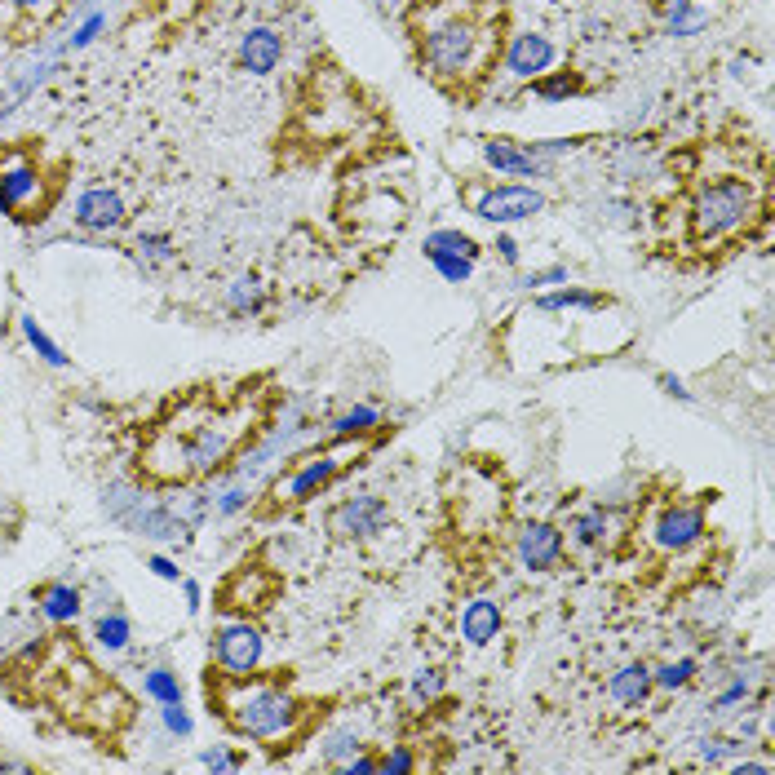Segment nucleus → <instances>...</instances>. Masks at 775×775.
Returning a JSON list of instances; mask_svg holds the SVG:
<instances>
[{"mask_svg": "<svg viewBox=\"0 0 775 775\" xmlns=\"http://www.w3.org/2000/svg\"><path fill=\"white\" fill-rule=\"evenodd\" d=\"M386 527V501L372 492L346 496L333 514H328V532L341 536V541H364V536L381 532Z\"/></svg>", "mask_w": 775, "mask_h": 775, "instance_id": "423d86ee", "label": "nucleus"}, {"mask_svg": "<svg viewBox=\"0 0 775 775\" xmlns=\"http://www.w3.org/2000/svg\"><path fill=\"white\" fill-rule=\"evenodd\" d=\"M23 337H27V346L36 350V355L45 359L49 368H67V355H62V346H58V341L45 333V328L36 324V315H23Z\"/></svg>", "mask_w": 775, "mask_h": 775, "instance_id": "393cba45", "label": "nucleus"}, {"mask_svg": "<svg viewBox=\"0 0 775 775\" xmlns=\"http://www.w3.org/2000/svg\"><path fill=\"white\" fill-rule=\"evenodd\" d=\"M142 691L155 700V705H178L182 700V682L173 669H164V665H155L147 669V678H142Z\"/></svg>", "mask_w": 775, "mask_h": 775, "instance_id": "b1692460", "label": "nucleus"}, {"mask_svg": "<svg viewBox=\"0 0 775 775\" xmlns=\"http://www.w3.org/2000/svg\"><path fill=\"white\" fill-rule=\"evenodd\" d=\"M691 674H696V660L691 656H678V660H665L660 669H651V687H665V691H678L687 687Z\"/></svg>", "mask_w": 775, "mask_h": 775, "instance_id": "c85d7f7f", "label": "nucleus"}, {"mask_svg": "<svg viewBox=\"0 0 775 775\" xmlns=\"http://www.w3.org/2000/svg\"><path fill=\"white\" fill-rule=\"evenodd\" d=\"M496 248H501L505 262H519V244H514V235H496Z\"/></svg>", "mask_w": 775, "mask_h": 775, "instance_id": "a18cd8bd", "label": "nucleus"}, {"mask_svg": "<svg viewBox=\"0 0 775 775\" xmlns=\"http://www.w3.org/2000/svg\"><path fill=\"white\" fill-rule=\"evenodd\" d=\"M434 262V271H439L448 284H465V279L474 275V262L470 257H452V253H426Z\"/></svg>", "mask_w": 775, "mask_h": 775, "instance_id": "7c9ffc66", "label": "nucleus"}, {"mask_svg": "<svg viewBox=\"0 0 775 775\" xmlns=\"http://www.w3.org/2000/svg\"><path fill=\"white\" fill-rule=\"evenodd\" d=\"M705 536V514L696 505H674V510L660 514L656 523V545L660 550H687Z\"/></svg>", "mask_w": 775, "mask_h": 775, "instance_id": "9b49d317", "label": "nucleus"}, {"mask_svg": "<svg viewBox=\"0 0 775 775\" xmlns=\"http://www.w3.org/2000/svg\"><path fill=\"white\" fill-rule=\"evenodd\" d=\"M377 426H381V412L372 408V403H355V408H346L333 421V434H337V439H350V434H368Z\"/></svg>", "mask_w": 775, "mask_h": 775, "instance_id": "a878e982", "label": "nucleus"}, {"mask_svg": "<svg viewBox=\"0 0 775 775\" xmlns=\"http://www.w3.org/2000/svg\"><path fill=\"white\" fill-rule=\"evenodd\" d=\"M337 771H341V775H377V762H372V758H359V753H350L346 762H337Z\"/></svg>", "mask_w": 775, "mask_h": 775, "instance_id": "ea45409f", "label": "nucleus"}, {"mask_svg": "<svg viewBox=\"0 0 775 775\" xmlns=\"http://www.w3.org/2000/svg\"><path fill=\"white\" fill-rule=\"evenodd\" d=\"M244 501H248V496H244L240 488H231V492L217 496V510H222V514H235V510H244Z\"/></svg>", "mask_w": 775, "mask_h": 775, "instance_id": "37998d69", "label": "nucleus"}, {"mask_svg": "<svg viewBox=\"0 0 775 775\" xmlns=\"http://www.w3.org/2000/svg\"><path fill=\"white\" fill-rule=\"evenodd\" d=\"M0 771H9V775H23V771H31L27 762H0Z\"/></svg>", "mask_w": 775, "mask_h": 775, "instance_id": "de8ad7c7", "label": "nucleus"}, {"mask_svg": "<svg viewBox=\"0 0 775 775\" xmlns=\"http://www.w3.org/2000/svg\"><path fill=\"white\" fill-rule=\"evenodd\" d=\"M160 722H164V731L178 736V740H186V736H191V727H195L191 713L182 709V700H178V705H160Z\"/></svg>", "mask_w": 775, "mask_h": 775, "instance_id": "2f4dec72", "label": "nucleus"}, {"mask_svg": "<svg viewBox=\"0 0 775 775\" xmlns=\"http://www.w3.org/2000/svg\"><path fill=\"white\" fill-rule=\"evenodd\" d=\"M213 660L226 669L231 678H244L262 665V634L248 620H231L213 634Z\"/></svg>", "mask_w": 775, "mask_h": 775, "instance_id": "39448f33", "label": "nucleus"}, {"mask_svg": "<svg viewBox=\"0 0 775 775\" xmlns=\"http://www.w3.org/2000/svg\"><path fill=\"white\" fill-rule=\"evenodd\" d=\"M14 5H23V9H40V5H49V0H14Z\"/></svg>", "mask_w": 775, "mask_h": 775, "instance_id": "09e8293b", "label": "nucleus"}, {"mask_svg": "<svg viewBox=\"0 0 775 775\" xmlns=\"http://www.w3.org/2000/svg\"><path fill=\"white\" fill-rule=\"evenodd\" d=\"M519 558L527 572H550L563 558V532L554 523H527L519 536Z\"/></svg>", "mask_w": 775, "mask_h": 775, "instance_id": "1a4fd4ad", "label": "nucleus"}, {"mask_svg": "<svg viewBox=\"0 0 775 775\" xmlns=\"http://www.w3.org/2000/svg\"><path fill=\"white\" fill-rule=\"evenodd\" d=\"M226 448H231V430L204 426V430H195L191 448H186V461H191V465H213V461L226 457Z\"/></svg>", "mask_w": 775, "mask_h": 775, "instance_id": "6ab92c4d", "label": "nucleus"}, {"mask_svg": "<svg viewBox=\"0 0 775 775\" xmlns=\"http://www.w3.org/2000/svg\"><path fill=\"white\" fill-rule=\"evenodd\" d=\"M527 288H550V284H567V266H545V271H532L523 279Z\"/></svg>", "mask_w": 775, "mask_h": 775, "instance_id": "c9c22d12", "label": "nucleus"}, {"mask_svg": "<svg viewBox=\"0 0 775 775\" xmlns=\"http://www.w3.org/2000/svg\"><path fill=\"white\" fill-rule=\"evenodd\" d=\"M483 160L492 164L501 178H541L545 164L536 155H527L523 142H510V138H483Z\"/></svg>", "mask_w": 775, "mask_h": 775, "instance_id": "9d476101", "label": "nucleus"}, {"mask_svg": "<svg viewBox=\"0 0 775 775\" xmlns=\"http://www.w3.org/2000/svg\"><path fill=\"white\" fill-rule=\"evenodd\" d=\"M408 771H417V758H412V749H403V744L377 762V775H408Z\"/></svg>", "mask_w": 775, "mask_h": 775, "instance_id": "473e14b6", "label": "nucleus"}, {"mask_svg": "<svg viewBox=\"0 0 775 775\" xmlns=\"http://www.w3.org/2000/svg\"><path fill=\"white\" fill-rule=\"evenodd\" d=\"M36 191H40V173L31 169L27 160H5L0 164V209L5 213L23 209Z\"/></svg>", "mask_w": 775, "mask_h": 775, "instance_id": "4468645a", "label": "nucleus"}, {"mask_svg": "<svg viewBox=\"0 0 775 775\" xmlns=\"http://www.w3.org/2000/svg\"><path fill=\"white\" fill-rule=\"evenodd\" d=\"M753 217V186L740 178H718L700 186L696 209H691V231L696 240H722V235L740 231Z\"/></svg>", "mask_w": 775, "mask_h": 775, "instance_id": "f03ea898", "label": "nucleus"}, {"mask_svg": "<svg viewBox=\"0 0 775 775\" xmlns=\"http://www.w3.org/2000/svg\"><path fill=\"white\" fill-rule=\"evenodd\" d=\"M279 58H284V40H279V31L271 27H248L244 40H240V62L253 76H271L279 67Z\"/></svg>", "mask_w": 775, "mask_h": 775, "instance_id": "f8f14e48", "label": "nucleus"}, {"mask_svg": "<svg viewBox=\"0 0 775 775\" xmlns=\"http://www.w3.org/2000/svg\"><path fill=\"white\" fill-rule=\"evenodd\" d=\"M492 58V14H474L461 0H443L421 27V67L439 80L479 76Z\"/></svg>", "mask_w": 775, "mask_h": 775, "instance_id": "f257e3e1", "label": "nucleus"}, {"mask_svg": "<svg viewBox=\"0 0 775 775\" xmlns=\"http://www.w3.org/2000/svg\"><path fill=\"white\" fill-rule=\"evenodd\" d=\"M200 767H209V771H235V767H240V758H231L226 749H209L200 758Z\"/></svg>", "mask_w": 775, "mask_h": 775, "instance_id": "4c0bfd02", "label": "nucleus"}, {"mask_svg": "<svg viewBox=\"0 0 775 775\" xmlns=\"http://www.w3.org/2000/svg\"><path fill=\"white\" fill-rule=\"evenodd\" d=\"M333 474H337V457H328V452H324V457L306 461L302 470L284 483V496H288V501H310L315 492H324L328 483H333Z\"/></svg>", "mask_w": 775, "mask_h": 775, "instance_id": "dca6fc26", "label": "nucleus"}, {"mask_svg": "<svg viewBox=\"0 0 775 775\" xmlns=\"http://www.w3.org/2000/svg\"><path fill=\"white\" fill-rule=\"evenodd\" d=\"M744 696H749V682H731V687L722 691L718 700H713V709H731V705H740Z\"/></svg>", "mask_w": 775, "mask_h": 775, "instance_id": "79ce46f5", "label": "nucleus"}, {"mask_svg": "<svg viewBox=\"0 0 775 775\" xmlns=\"http://www.w3.org/2000/svg\"><path fill=\"white\" fill-rule=\"evenodd\" d=\"M426 253H452V257H470V262H474V257H479V244H474V235L443 226V231L426 235Z\"/></svg>", "mask_w": 775, "mask_h": 775, "instance_id": "4be33fe9", "label": "nucleus"}, {"mask_svg": "<svg viewBox=\"0 0 775 775\" xmlns=\"http://www.w3.org/2000/svg\"><path fill=\"white\" fill-rule=\"evenodd\" d=\"M554 62H558L554 40L532 36V31L514 36V40H510V49H505V71H510V76H519V80H536V76H545V71H550Z\"/></svg>", "mask_w": 775, "mask_h": 775, "instance_id": "6e6552de", "label": "nucleus"}, {"mask_svg": "<svg viewBox=\"0 0 775 775\" xmlns=\"http://www.w3.org/2000/svg\"><path fill=\"white\" fill-rule=\"evenodd\" d=\"M40 616L54 620V625H71L80 616V589L67 581H54L40 589Z\"/></svg>", "mask_w": 775, "mask_h": 775, "instance_id": "f3484780", "label": "nucleus"}, {"mask_svg": "<svg viewBox=\"0 0 775 775\" xmlns=\"http://www.w3.org/2000/svg\"><path fill=\"white\" fill-rule=\"evenodd\" d=\"M736 775H767V762H736Z\"/></svg>", "mask_w": 775, "mask_h": 775, "instance_id": "49530a36", "label": "nucleus"}, {"mask_svg": "<svg viewBox=\"0 0 775 775\" xmlns=\"http://www.w3.org/2000/svg\"><path fill=\"white\" fill-rule=\"evenodd\" d=\"M412 696L426 700V705H430V700H439L443 696V674H434V669H421V674L412 678Z\"/></svg>", "mask_w": 775, "mask_h": 775, "instance_id": "72a5a7b5", "label": "nucleus"}, {"mask_svg": "<svg viewBox=\"0 0 775 775\" xmlns=\"http://www.w3.org/2000/svg\"><path fill=\"white\" fill-rule=\"evenodd\" d=\"M147 567H151L155 576H160V581H182L178 563H173V558H164V554H151V558H147Z\"/></svg>", "mask_w": 775, "mask_h": 775, "instance_id": "58836bf2", "label": "nucleus"}, {"mask_svg": "<svg viewBox=\"0 0 775 775\" xmlns=\"http://www.w3.org/2000/svg\"><path fill=\"white\" fill-rule=\"evenodd\" d=\"M76 226L80 231H98V235H107V231H120L124 226V200H120V191H111V186H89V191H80V200H76Z\"/></svg>", "mask_w": 775, "mask_h": 775, "instance_id": "0eeeda50", "label": "nucleus"}, {"mask_svg": "<svg viewBox=\"0 0 775 775\" xmlns=\"http://www.w3.org/2000/svg\"><path fill=\"white\" fill-rule=\"evenodd\" d=\"M660 390H665V395H674L678 403H691V390L682 386V377H674V372H660Z\"/></svg>", "mask_w": 775, "mask_h": 775, "instance_id": "a19ab883", "label": "nucleus"}, {"mask_svg": "<svg viewBox=\"0 0 775 775\" xmlns=\"http://www.w3.org/2000/svg\"><path fill=\"white\" fill-rule=\"evenodd\" d=\"M696 5H705V0H696Z\"/></svg>", "mask_w": 775, "mask_h": 775, "instance_id": "8fccbe9b", "label": "nucleus"}, {"mask_svg": "<svg viewBox=\"0 0 775 775\" xmlns=\"http://www.w3.org/2000/svg\"><path fill=\"white\" fill-rule=\"evenodd\" d=\"M266 302V293H262V284H257L253 275H240L231 288H226V306L235 310V315H257Z\"/></svg>", "mask_w": 775, "mask_h": 775, "instance_id": "bb28decb", "label": "nucleus"}, {"mask_svg": "<svg viewBox=\"0 0 775 775\" xmlns=\"http://www.w3.org/2000/svg\"><path fill=\"white\" fill-rule=\"evenodd\" d=\"M182 594H186V612H200L204 607V589H200V581H182Z\"/></svg>", "mask_w": 775, "mask_h": 775, "instance_id": "c03bdc74", "label": "nucleus"}, {"mask_svg": "<svg viewBox=\"0 0 775 775\" xmlns=\"http://www.w3.org/2000/svg\"><path fill=\"white\" fill-rule=\"evenodd\" d=\"M598 306H603V297L585 293V288H572V284H563V288H554V293L536 297V310H598Z\"/></svg>", "mask_w": 775, "mask_h": 775, "instance_id": "412c9836", "label": "nucleus"}, {"mask_svg": "<svg viewBox=\"0 0 775 775\" xmlns=\"http://www.w3.org/2000/svg\"><path fill=\"white\" fill-rule=\"evenodd\" d=\"M665 27L669 36H696L709 27V9L696 0H665Z\"/></svg>", "mask_w": 775, "mask_h": 775, "instance_id": "a211bd4d", "label": "nucleus"}, {"mask_svg": "<svg viewBox=\"0 0 775 775\" xmlns=\"http://www.w3.org/2000/svg\"><path fill=\"white\" fill-rule=\"evenodd\" d=\"M324 753L328 758H350V753H359V736L355 731H341V736H333V744H324Z\"/></svg>", "mask_w": 775, "mask_h": 775, "instance_id": "e433bc0d", "label": "nucleus"}, {"mask_svg": "<svg viewBox=\"0 0 775 775\" xmlns=\"http://www.w3.org/2000/svg\"><path fill=\"white\" fill-rule=\"evenodd\" d=\"M93 638H98L102 651H124L133 638V625L124 612H111V616H98V625H93Z\"/></svg>", "mask_w": 775, "mask_h": 775, "instance_id": "5701e85b", "label": "nucleus"}, {"mask_svg": "<svg viewBox=\"0 0 775 775\" xmlns=\"http://www.w3.org/2000/svg\"><path fill=\"white\" fill-rule=\"evenodd\" d=\"M607 514L603 510H581L572 514V523H567V532H572V545H581V550H594V545L607 541Z\"/></svg>", "mask_w": 775, "mask_h": 775, "instance_id": "aec40b11", "label": "nucleus"}, {"mask_svg": "<svg viewBox=\"0 0 775 775\" xmlns=\"http://www.w3.org/2000/svg\"><path fill=\"white\" fill-rule=\"evenodd\" d=\"M107 27V14H89L85 23H80L76 31H71V40H67V49H85V45H93V36Z\"/></svg>", "mask_w": 775, "mask_h": 775, "instance_id": "f704fd0d", "label": "nucleus"}, {"mask_svg": "<svg viewBox=\"0 0 775 775\" xmlns=\"http://www.w3.org/2000/svg\"><path fill=\"white\" fill-rule=\"evenodd\" d=\"M647 696H651V669L643 660H629V665H620L616 674L607 678V700L620 709H638Z\"/></svg>", "mask_w": 775, "mask_h": 775, "instance_id": "ddd939ff", "label": "nucleus"}, {"mask_svg": "<svg viewBox=\"0 0 775 775\" xmlns=\"http://www.w3.org/2000/svg\"><path fill=\"white\" fill-rule=\"evenodd\" d=\"M133 248H138V257H142V262H155V266H160V262H169V257H173V240H169L164 231H142V235H138V244H133Z\"/></svg>", "mask_w": 775, "mask_h": 775, "instance_id": "c756f323", "label": "nucleus"}, {"mask_svg": "<svg viewBox=\"0 0 775 775\" xmlns=\"http://www.w3.org/2000/svg\"><path fill=\"white\" fill-rule=\"evenodd\" d=\"M545 209V195L536 186H488V191L474 195V217L492 226H510V222H527Z\"/></svg>", "mask_w": 775, "mask_h": 775, "instance_id": "20e7f679", "label": "nucleus"}, {"mask_svg": "<svg viewBox=\"0 0 775 775\" xmlns=\"http://www.w3.org/2000/svg\"><path fill=\"white\" fill-rule=\"evenodd\" d=\"M496 634H501V607H496L492 598H474V603H465V612H461V638L465 643L488 647Z\"/></svg>", "mask_w": 775, "mask_h": 775, "instance_id": "2eb2a0df", "label": "nucleus"}, {"mask_svg": "<svg viewBox=\"0 0 775 775\" xmlns=\"http://www.w3.org/2000/svg\"><path fill=\"white\" fill-rule=\"evenodd\" d=\"M536 98H545V102H563V98H576L581 93V76L576 71H545V76H536Z\"/></svg>", "mask_w": 775, "mask_h": 775, "instance_id": "cd10ccee", "label": "nucleus"}, {"mask_svg": "<svg viewBox=\"0 0 775 775\" xmlns=\"http://www.w3.org/2000/svg\"><path fill=\"white\" fill-rule=\"evenodd\" d=\"M231 722L248 740H275L297 722V700L284 696L279 687H248L231 696Z\"/></svg>", "mask_w": 775, "mask_h": 775, "instance_id": "7ed1b4c3", "label": "nucleus"}]
</instances>
